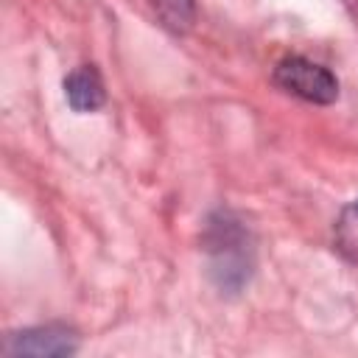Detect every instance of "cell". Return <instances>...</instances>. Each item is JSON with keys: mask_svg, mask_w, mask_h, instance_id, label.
<instances>
[{"mask_svg": "<svg viewBox=\"0 0 358 358\" xmlns=\"http://www.w3.org/2000/svg\"><path fill=\"white\" fill-rule=\"evenodd\" d=\"M78 347L76 333L62 327V324H42V327H28L14 336H8L3 352L6 355H73Z\"/></svg>", "mask_w": 358, "mask_h": 358, "instance_id": "obj_3", "label": "cell"}, {"mask_svg": "<svg viewBox=\"0 0 358 358\" xmlns=\"http://www.w3.org/2000/svg\"><path fill=\"white\" fill-rule=\"evenodd\" d=\"M64 98L76 112H95L103 106L106 101V90L103 81L98 76V70L92 64H81L76 67L67 78H64Z\"/></svg>", "mask_w": 358, "mask_h": 358, "instance_id": "obj_4", "label": "cell"}, {"mask_svg": "<svg viewBox=\"0 0 358 358\" xmlns=\"http://www.w3.org/2000/svg\"><path fill=\"white\" fill-rule=\"evenodd\" d=\"M352 210H355V215H358V199H355V204H352Z\"/></svg>", "mask_w": 358, "mask_h": 358, "instance_id": "obj_6", "label": "cell"}, {"mask_svg": "<svg viewBox=\"0 0 358 358\" xmlns=\"http://www.w3.org/2000/svg\"><path fill=\"white\" fill-rule=\"evenodd\" d=\"M344 3H347V6H355V3H358V0H344Z\"/></svg>", "mask_w": 358, "mask_h": 358, "instance_id": "obj_7", "label": "cell"}, {"mask_svg": "<svg viewBox=\"0 0 358 358\" xmlns=\"http://www.w3.org/2000/svg\"><path fill=\"white\" fill-rule=\"evenodd\" d=\"M271 78L282 92L296 95V98H302L308 103L327 106V103H333L338 98L336 76L327 67H322V64H316V62H310L305 56H285L282 62H277Z\"/></svg>", "mask_w": 358, "mask_h": 358, "instance_id": "obj_2", "label": "cell"}, {"mask_svg": "<svg viewBox=\"0 0 358 358\" xmlns=\"http://www.w3.org/2000/svg\"><path fill=\"white\" fill-rule=\"evenodd\" d=\"M204 252L210 257V277L221 291L238 294L249 282L255 266L252 238L232 213L218 210L210 215L204 229Z\"/></svg>", "mask_w": 358, "mask_h": 358, "instance_id": "obj_1", "label": "cell"}, {"mask_svg": "<svg viewBox=\"0 0 358 358\" xmlns=\"http://www.w3.org/2000/svg\"><path fill=\"white\" fill-rule=\"evenodd\" d=\"M157 20L173 31V34H185L190 31L193 20H196V3L193 0H148Z\"/></svg>", "mask_w": 358, "mask_h": 358, "instance_id": "obj_5", "label": "cell"}]
</instances>
